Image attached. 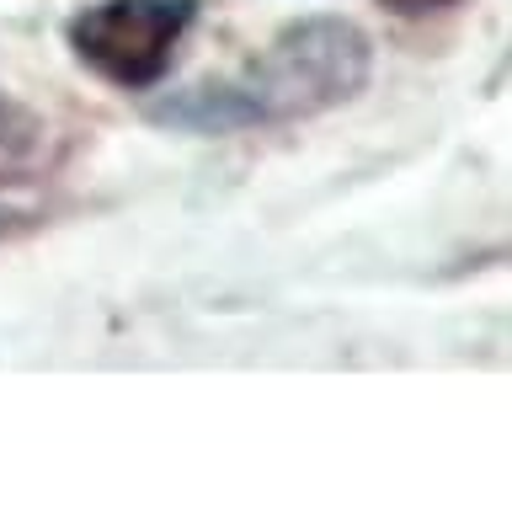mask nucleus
<instances>
[{
  "instance_id": "obj_1",
  "label": "nucleus",
  "mask_w": 512,
  "mask_h": 507,
  "mask_svg": "<svg viewBox=\"0 0 512 507\" xmlns=\"http://www.w3.org/2000/svg\"><path fill=\"white\" fill-rule=\"evenodd\" d=\"M374 70V43L342 17H304L267 43L235 81H208L155 102L150 118L182 134H240L251 123H294L352 102Z\"/></svg>"
},
{
  "instance_id": "obj_3",
  "label": "nucleus",
  "mask_w": 512,
  "mask_h": 507,
  "mask_svg": "<svg viewBox=\"0 0 512 507\" xmlns=\"http://www.w3.org/2000/svg\"><path fill=\"white\" fill-rule=\"evenodd\" d=\"M43 155V129L16 102L0 97V182H22Z\"/></svg>"
},
{
  "instance_id": "obj_2",
  "label": "nucleus",
  "mask_w": 512,
  "mask_h": 507,
  "mask_svg": "<svg viewBox=\"0 0 512 507\" xmlns=\"http://www.w3.org/2000/svg\"><path fill=\"white\" fill-rule=\"evenodd\" d=\"M198 0H96L70 17V49L91 75L118 91H150L166 81Z\"/></svg>"
},
{
  "instance_id": "obj_5",
  "label": "nucleus",
  "mask_w": 512,
  "mask_h": 507,
  "mask_svg": "<svg viewBox=\"0 0 512 507\" xmlns=\"http://www.w3.org/2000/svg\"><path fill=\"white\" fill-rule=\"evenodd\" d=\"M11 230H16V214H11V209H0V235H11Z\"/></svg>"
},
{
  "instance_id": "obj_4",
  "label": "nucleus",
  "mask_w": 512,
  "mask_h": 507,
  "mask_svg": "<svg viewBox=\"0 0 512 507\" xmlns=\"http://www.w3.org/2000/svg\"><path fill=\"white\" fill-rule=\"evenodd\" d=\"M390 11H400V17H427V11H443L448 0H384Z\"/></svg>"
}]
</instances>
